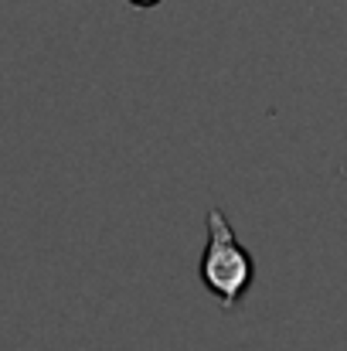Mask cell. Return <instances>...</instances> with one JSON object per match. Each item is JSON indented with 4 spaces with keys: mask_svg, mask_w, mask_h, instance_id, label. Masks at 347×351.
Instances as JSON below:
<instances>
[{
    "mask_svg": "<svg viewBox=\"0 0 347 351\" xmlns=\"http://www.w3.org/2000/svg\"><path fill=\"white\" fill-rule=\"evenodd\" d=\"M205 222H208V245L201 256V283L218 297V304L225 311H231L252 287L255 263H252L248 249L238 242V235L222 208H208Z\"/></svg>",
    "mask_w": 347,
    "mask_h": 351,
    "instance_id": "cell-1",
    "label": "cell"
},
{
    "mask_svg": "<svg viewBox=\"0 0 347 351\" xmlns=\"http://www.w3.org/2000/svg\"><path fill=\"white\" fill-rule=\"evenodd\" d=\"M129 3H133V7H140V10H146V7H157L160 0H129Z\"/></svg>",
    "mask_w": 347,
    "mask_h": 351,
    "instance_id": "cell-2",
    "label": "cell"
}]
</instances>
